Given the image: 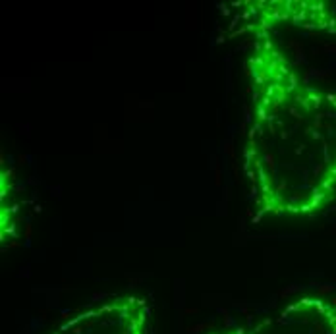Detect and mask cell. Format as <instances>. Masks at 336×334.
<instances>
[{
  "label": "cell",
  "instance_id": "7a4b0ae2",
  "mask_svg": "<svg viewBox=\"0 0 336 334\" xmlns=\"http://www.w3.org/2000/svg\"><path fill=\"white\" fill-rule=\"evenodd\" d=\"M50 334H149V305L135 295L114 298L73 315Z\"/></svg>",
  "mask_w": 336,
  "mask_h": 334
},
{
  "label": "cell",
  "instance_id": "3957f363",
  "mask_svg": "<svg viewBox=\"0 0 336 334\" xmlns=\"http://www.w3.org/2000/svg\"><path fill=\"white\" fill-rule=\"evenodd\" d=\"M313 317V303L296 301L276 315H269L251 326H241L226 334H309L303 332Z\"/></svg>",
  "mask_w": 336,
  "mask_h": 334
},
{
  "label": "cell",
  "instance_id": "6da1fadb",
  "mask_svg": "<svg viewBox=\"0 0 336 334\" xmlns=\"http://www.w3.org/2000/svg\"><path fill=\"white\" fill-rule=\"evenodd\" d=\"M251 33L245 182L259 216L311 214L336 191V99L303 81L270 27Z\"/></svg>",
  "mask_w": 336,
  "mask_h": 334
}]
</instances>
